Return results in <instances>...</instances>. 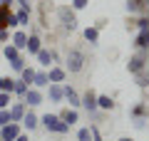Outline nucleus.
<instances>
[{
  "label": "nucleus",
  "mask_w": 149,
  "mask_h": 141,
  "mask_svg": "<svg viewBox=\"0 0 149 141\" xmlns=\"http://www.w3.org/2000/svg\"><path fill=\"white\" fill-rule=\"evenodd\" d=\"M77 141H92V129L90 126H82V129L77 131Z\"/></svg>",
  "instance_id": "30"
},
{
  "label": "nucleus",
  "mask_w": 149,
  "mask_h": 141,
  "mask_svg": "<svg viewBox=\"0 0 149 141\" xmlns=\"http://www.w3.org/2000/svg\"><path fill=\"white\" fill-rule=\"evenodd\" d=\"M0 92H3V74H0Z\"/></svg>",
  "instance_id": "40"
},
{
  "label": "nucleus",
  "mask_w": 149,
  "mask_h": 141,
  "mask_svg": "<svg viewBox=\"0 0 149 141\" xmlns=\"http://www.w3.org/2000/svg\"><path fill=\"white\" fill-rule=\"evenodd\" d=\"M40 50H42V40H40V35L30 32V35H27V47H25V52L30 55V57H35Z\"/></svg>",
  "instance_id": "15"
},
{
  "label": "nucleus",
  "mask_w": 149,
  "mask_h": 141,
  "mask_svg": "<svg viewBox=\"0 0 149 141\" xmlns=\"http://www.w3.org/2000/svg\"><path fill=\"white\" fill-rule=\"evenodd\" d=\"M97 109L112 111V109H114V99H112L109 94H97Z\"/></svg>",
  "instance_id": "21"
},
{
  "label": "nucleus",
  "mask_w": 149,
  "mask_h": 141,
  "mask_svg": "<svg viewBox=\"0 0 149 141\" xmlns=\"http://www.w3.org/2000/svg\"><path fill=\"white\" fill-rule=\"evenodd\" d=\"M119 141H134V139H129V136H124V139H119Z\"/></svg>",
  "instance_id": "39"
},
{
  "label": "nucleus",
  "mask_w": 149,
  "mask_h": 141,
  "mask_svg": "<svg viewBox=\"0 0 149 141\" xmlns=\"http://www.w3.org/2000/svg\"><path fill=\"white\" fill-rule=\"evenodd\" d=\"M82 35H85V40L90 42V45H97V42H100V30H97L95 25H92V27H85Z\"/></svg>",
  "instance_id": "22"
},
{
  "label": "nucleus",
  "mask_w": 149,
  "mask_h": 141,
  "mask_svg": "<svg viewBox=\"0 0 149 141\" xmlns=\"http://www.w3.org/2000/svg\"><path fill=\"white\" fill-rule=\"evenodd\" d=\"M147 3H149V0H127V10L129 12H142Z\"/></svg>",
  "instance_id": "28"
},
{
  "label": "nucleus",
  "mask_w": 149,
  "mask_h": 141,
  "mask_svg": "<svg viewBox=\"0 0 149 141\" xmlns=\"http://www.w3.org/2000/svg\"><path fill=\"white\" fill-rule=\"evenodd\" d=\"M35 72H37V69L27 64V67H25V69H22V72H20V79H22V82H25V84H30V87H32V79H35Z\"/></svg>",
  "instance_id": "27"
},
{
  "label": "nucleus",
  "mask_w": 149,
  "mask_h": 141,
  "mask_svg": "<svg viewBox=\"0 0 149 141\" xmlns=\"http://www.w3.org/2000/svg\"><path fill=\"white\" fill-rule=\"evenodd\" d=\"M13 89H15V79L8 74V77H3V92H8V94H13Z\"/></svg>",
  "instance_id": "31"
},
{
  "label": "nucleus",
  "mask_w": 149,
  "mask_h": 141,
  "mask_svg": "<svg viewBox=\"0 0 149 141\" xmlns=\"http://www.w3.org/2000/svg\"><path fill=\"white\" fill-rule=\"evenodd\" d=\"M13 5H15V0H0V8H10L13 10Z\"/></svg>",
  "instance_id": "37"
},
{
  "label": "nucleus",
  "mask_w": 149,
  "mask_h": 141,
  "mask_svg": "<svg viewBox=\"0 0 149 141\" xmlns=\"http://www.w3.org/2000/svg\"><path fill=\"white\" fill-rule=\"evenodd\" d=\"M0 55H3V57H5L8 62H13V59H17V57H20V55H22V52H20V50H17V47H13L10 42H8L5 47H0Z\"/></svg>",
  "instance_id": "20"
},
{
  "label": "nucleus",
  "mask_w": 149,
  "mask_h": 141,
  "mask_svg": "<svg viewBox=\"0 0 149 141\" xmlns=\"http://www.w3.org/2000/svg\"><path fill=\"white\" fill-rule=\"evenodd\" d=\"M65 102L70 104V109H80L82 106V99H80V94H77V89L70 87V84H65Z\"/></svg>",
  "instance_id": "13"
},
{
  "label": "nucleus",
  "mask_w": 149,
  "mask_h": 141,
  "mask_svg": "<svg viewBox=\"0 0 149 141\" xmlns=\"http://www.w3.org/2000/svg\"><path fill=\"white\" fill-rule=\"evenodd\" d=\"M15 3H17L20 8H25V10H30V12H32V3H30V0H15Z\"/></svg>",
  "instance_id": "36"
},
{
  "label": "nucleus",
  "mask_w": 149,
  "mask_h": 141,
  "mask_svg": "<svg viewBox=\"0 0 149 141\" xmlns=\"http://www.w3.org/2000/svg\"><path fill=\"white\" fill-rule=\"evenodd\" d=\"M0 141H3V139H0Z\"/></svg>",
  "instance_id": "41"
},
{
  "label": "nucleus",
  "mask_w": 149,
  "mask_h": 141,
  "mask_svg": "<svg viewBox=\"0 0 149 141\" xmlns=\"http://www.w3.org/2000/svg\"><path fill=\"white\" fill-rule=\"evenodd\" d=\"M20 126H22V131H27V134H30V131H35L37 126H40V116H37L32 109H27V114L22 116V121H20Z\"/></svg>",
  "instance_id": "10"
},
{
  "label": "nucleus",
  "mask_w": 149,
  "mask_h": 141,
  "mask_svg": "<svg viewBox=\"0 0 149 141\" xmlns=\"http://www.w3.org/2000/svg\"><path fill=\"white\" fill-rule=\"evenodd\" d=\"M13 12H15L17 27H27V25H30V17H32L30 10H25V8H17V10H13Z\"/></svg>",
  "instance_id": "19"
},
{
  "label": "nucleus",
  "mask_w": 149,
  "mask_h": 141,
  "mask_svg": "<svg viewBox=\"0 0 149 141\" xmlns=\"http://www.w3.org/2000/svg\"><path fill=\"white\" fill-rule=\"evenodd\" d=\"M134 45H137V50H144V52H147V50H149V30L147 32H139V35L134 37Z\"/></svg>",
  "instance_id": "24"
},
{
  "label": "nucleus",
  "mask_w": 149,
  "mask_h": 141,
  "mask_svg": "<svg viewBox=\"0 0 149 141\" xmlns=\"http://www.w3.org/2000/svg\"><path fill=\"white\" fill-rule=\"evenodd\" d=\"M20 134H22V126L15 124V121H10V124H5V126H0V139H3V141H15Z\"/></svg>",
  "instance_id": "7"
},
{
  "label": "nucleus",
  "mask_w": 149,
  "mask_h": 141,
  "mask_svg": "<svg viewBox=\"0 0 149 141\" xmlns=\"http://www.w3.org/2000/svg\"><path fill=\"white\" fill-rule=\"evenodd\" d=\"M32 87H35V89H47V87H50L47 69H37V72H35V79H32Z\"/></svg>",
  "instance_id": "17"
},
{
  "label": "nucleus",
  "mask_w": 149,
  "mask_h": 141,
  "mask_svg": "<svg viewBox=\"0 0 149 141\" xmlns=\"http://www.w3.org/2000/svg\"><path fill=\"white\" fill-rule=\"evenodd\" d=\"M87 3H90V0H70V8H72V10L77 12V10H85V8H87Z\"/></svg>",
  "instance_id": "32"
},
{
  "label": "nucleus",
  "mask_w": 149,
  "mask_h": 141,
  "mask_svg": "<svg viewBox=\"0 0 149 141\" xmlns=\"http://www.w3.org/2000/svg\"><path fill=\"white\" fill-rule=\"evenodd\" d=\"M10 109H0V126H5V124H10Z\"/></svg>",
  "instance_id": "34"
},
{
  "label": "nucleus",
  "mask_w": 149,
  "mask_h": 141,
  "mask_svg": "<svg viewBox=\"0 0 149 141\" xmlns=\"http://www.w3.org/2000/svg\"><path fill=\"white\" fill-rule=\"evenodd\" d=\"M134 82H137V87L147 89V87H149V67H144L142 72H137V74H134Z\"/></svg>",
  "instance_id": "23"
},
{
  "label": "nucleus",
  "mask_w": 149,
  "mask_h": 141,
  "mask_svg": "<svg viewBox=\"0 0 149 141\" xmlns=\"http://www.w3.org/2000/svg\"><path fill=\"white\" fill-rule=\"evenodd\" d=\"M55 12H57L60 25H62L67 32H72V30H77V27H80V20H77V15H74V10H72L70 5H60Z\"/></svg>",
  "instance_id": "2"
},
{
  "label": "nucleus",
  "mask_w": 149,
  "mask_h": 141,
  "mask_svg": "<svg viewBox=\"0 0 149 141\" xmlns=\"http://www.w3.org/2000/svg\"><path fill=\"white\" fill-rule=\"evenodd\" d=\"M25 114H27V106H25V102H22V99H17V102H13V104H10V119L15 121V124H20Z\"/></svg>",
  "instance_id": "14"
},
{
  "label": "nucleus",
  "mask_w": 149,
  "mask_h": 141,
  "mask_svg": "<svg viewBox=\"0 0 149 141\" xmlns=\"http://www.w3.org/2000/svg\"><path fill=\"white\" fill-rule=\"evenodd\" d=\"M10 45H13V47H17L20 52H25V47H27V32L22 30V27L13 30V35H10Z\"/></svg>",
  "instance_id": "11"
},
{
  "label": "nucleus",
  "mask_w": 149,
  "mask_h": 141,
  "mask_svg": "<svg viewBox=\"0 0 149 141\" xmlns=\"http://www.w3.org/2000/svg\"><path fill=\"white\" fill-rule=\"evenodd\" d=\"M8 64H10V69H13V72H17V74H20L22 69L27 67V59H25V55H20L17 59H13V62H8Z\"/></svg>",
  "instance_id": "26"
},
{
  "label": "nucleus",
  "mask_w": 149,
  "mask_h": 141,
  "mask_svg": "<svg viewBox=\"0 0 149 141\" xmlns=\"http://www.w3.org/2000/svg\"><path fill=\"white\" fill-rule=\"evenodd\" d=\"M10 35H13L10 30H0V45H8L10 42Z\"/></svg>",
  "instance_id": "35"
},
{
  "label": "nucleus",
  "mask_w": 149,
  "mask_h": 141,
  "mask_svg": "<svg viewBox=\"0 0 149 141\" xmlns=\"http://www.w3.org/2000/svg\"><path fill=\"white\" fill-rule=\"evenodd\" d=\"M0 30H17V20H15V12L10 8H0Z\"/></svg>",
  "instance_id": "5"
},
{
  "label": "nucleus",
  "mask_w": 149,
  "mask_h": 141,
  "mask_svg": "<svg viewBox=\"0 0 149 141\" xmlns=\"http://www.w3.org/2000/svg\"><path fill=\"white\" fill-rule=\"evenodd\" d=\"M45 92H47V102H52V104H62L65 102V84H50Z\"/></svg>",
  "instance_id": "8"
},
{
  "label": "nucleus",
  "mask_w": 149,
  "mask_h": 141,
  "mask_svg": "<svg viewBox=\"0 0 149 141\" xmlns=\"http://www.w3.org/2000/svg\"><path fill=\"white\" fill-rule=\"evenodd\" d=\"M80 99H82V109H85L87 114H95V111H97V94L92 92V89H87Z\"/></svg>",
  "instance_id": "12"
},
{
  "label": "nucleus",
  "mask_w": 149,
  "mask_h": 141,
  "mask_svg": "<svg viewBox=\"0 0 149 141\" xmlns=\"http://www.w3.org/2000/svg\"><path fill=\"white\" fill-rule=\"evenodd\" d=\"M47 79H50V84H62L65 79H67V69H65L62 64H52V67L47 69Z\"/></svg>",
  "instance_id": "9"
},
{
  "label": "nucleus",
  "mask_w": 149,
  "mask_h": 141,
  "mask_svg": "<svg viewBox=\"0 0 149 141\" xmlns=\"http://www.w3.org/2000/svg\"><path fill=\"white\" fill-rule=\"evenodd\" d=\"M15 141H30V134H27V131H22V134L20 136H17V139Z\"/></svg>",
  "instance_id": "38"
},
{
  "label": "nucleus",
  "mask_w": 149,
  "mask_h": 141,
  "mask_svg": "<svg viewBox=\"0 0 149 141\" xmlns=\"http://www.w3.org/2000/svg\"><path fill=\"white\" fill-rule=\"evenodd\" d=\"M22 102H25V106H27V109H35V106H40V104L45 102V92H42V89L30 87V89H27V94L22 97Z\"/></svg>",
  "instance_id": "4"
},
{
  "label": "nucleus",
  "mask_w": 149,
  "mask_h": 141,
  "mask_svg": "<svg viewBox=\"0 0 149 141\" xmlns=\"http://www.w3.org/2000/svg\"><path fill=\"white\" fill-rule=\"evenodd\" d=\"M27 89H30V84H25L22 79H15V89H13V97H17V99H22L27 94Z\"/></svg>",
  "instance_id": "25"
},
{
  "label": "nucleus",
  "mask_w": 149,
  "mask_h": 141,
  "mask_svg": "<svg viewBox=\"0 0 149 141\" xmlns=\"http://www.w3.org/2000/svg\"><path fill=\"white\" fill-rule=\"evenodd\" d=\"M10 104H13V94L0 92V109H10Z\"/></svg>",
  "instance_id": "29"
},
{
  "label": "nucleus",
  "mask_w": 149,
  "mask_h": 141,
  "mask_svg": "<svg viewBox=\"0 0 149 141\" xmlns=\"http://www.w3.org/2000/svg\"><path fill=\"white\" fill-rule=\"evenodd\" d=\"M144 67H147V52H144V50H139L137 55H132V57H129L127 69H129L132 74H137V72H142Z\"/></svg>",
  "instance_id": "6"
},
{
  "label": "nucleus",
  "mask_w": 149,
  "mask_h": 141,
  "mask_svg": "<svg viewBox=\"0 0 149 141\" xmlns=\"http://www.w3.org/2000/svg\"><path fill=\"white\" fill-rule=\"evenodd\" d=\"M40 126H45V131H50V134H67V131H70V126L60 119V114H45V116H40Z\"/></svg>",
  "instance_id": "3"
},
{
  "label": "nucleus",
  "mask_w": 149,
  "mask_h": 141,
  "mask_svg": "<svg viewBox=\"0 0 149 141\" xmlns=\"http://www.w3.org/2000/svg\"><path fill=\"white\" fill-rule=\"evenodd\" d=\"M35 59H37V64L42 69H50L52 67V50H50V47H42V50L35 55Z\"/></svg>",
  "instance_id": "16"
},
{
  "label": "nucleus",
  "mask_w": 149,
  "mask_h": 141,
  "mask_svg": "<svg viewBox=\"0 0 149 141\" xmlns=\"http://www.w3.org/2000/svg\"><path fill=\"white\" fill-rule=\"evenodd\" d=\"M85 52L82 50H77V47H72V50H67V57H65V69H67L70 74H80L82 69H85Z\"/></svg>",
  "instance_id": "1"
},
{
  "label": "nucleus",
  "mask_w": 149,
  "mask_h": 141,
  "mask_svg": "<svg viewBox=\"0 0 149 141\" xmlns=\"http://www.w3.org/2000/svg\"><path fill=\"white\" fill-rule=\"evenodd\" d=\"M137 27H139V32H147V30H149V17L142 15V17L137 20Z\"/></svg>",
  "instance_id": "33"
},
{
  "label": "nucleus",
  "mask_w": 149,
  "mask_h": 141,
  "mask_svg": "<svg viewBox=\"0 0 149 141\" xmlns=\"http://www.w3.org/2000/svg\"><path fill=\"white\" fill-rule=\"evenodd\" d=\"M60 119H62L67 126H74L77 121H80V111L77 109H65V111H60Z\"/></svg>",
  "instance_id": "18"
}]
</instances>
